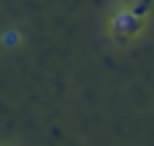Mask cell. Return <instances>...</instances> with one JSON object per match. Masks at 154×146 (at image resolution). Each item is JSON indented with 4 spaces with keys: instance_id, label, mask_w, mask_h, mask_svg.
Returning <instances> with one entry per match:
<instances>
[{
    "instance_id": "obj_1",
    "label": "cell",
    "mask_w": 154,
    "mask_h": 146,
    "mask_svg": "<svg viewBox=\"0 0 154 146\" xmlns=\"http://www.w3.org/2000/svg\"><path fill=\"white\" fill-rule=\"evenodd\" d=\"M111 27H114L119 35H133V33L141 27V16H135L133 11H119V14L111 19Z\"/></svg>"
},
{
    "instance_id": "obj_2",
    "label": "cell",
    "mask_w": 154,
    "mask_h": 146,
    "mask_svg": "<svg viewBox=\"0 0 154 146\" xmlns=\"http://www.w3.org/2000/svg\"><path fill=\"white\" fill-rule=\"evenodd\" d=\"M19 41H22L19 30H5V33H3V43H5V46H16Z\"/></svg>"
},
{
    "instance_id": "obj_3",
    "label": "cell",
    "mask_w": 154,
    "mask_h": 146,
    "mask_svg": "<svg viewBox=\"0 0 154 146\" xmlns=\"http://www.w3.org/2000/svg\"><path fill=\"white\" fill-rule=\"evenodd\" d=\"M146 8H149V5H146V3H143V0H138V3H135V5H133V8H130V11H133V14H135V16H143V14H146Z\"/></svg>"
},
{
    "instance_id": "obj_4",
    "label": "cell",
    "mask_w": 154,
    "mask_h": 146,
    "mask_svg": "<svg viewBox=\"0 0 154 146\" xmlns=\"http://www.w3.org/2000/svg\"><path fill=\"white\" fill-rule=\"evenodd\" d=\"M143 3H149V0H143Z\"/></svg>"
}]
</instances>
